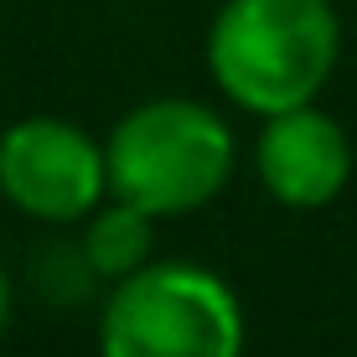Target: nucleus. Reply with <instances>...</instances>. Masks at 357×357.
Returning a JSON list of instances; mask_svg holds the SVG:
<instances>
[{
  "label": "nucleus",
  "instance_id": "obj_1",
  "mask_svg": "<svg viewBox=\"0 0 357 357\" xmlns=\"http://www.w3.org/2000/svg\"><path fill=\"white\" fill-rule=\"evenodd\" d=\"M207 73L243 114L316 104L342 57L331 0H223L207 26Z\"/></svg>",
  "mask_w": 357,
  "mask_h": 357
},
{
  "label": "nucleus",
  "instance_id": "obj_2",
  "mask_svg": "<svg viewBox=\"0 0 357 357\" xmlns=\"http://www.w3.org/2000/svg\"><path fill=\"white\" fill-rule=\"evenodd\" d=\"M109 161V197L145 207L151 218H187L202 213L233 181L238 140L228 119L207 109L202 98H145L104 140Z\"/></svg>",
  "mask_w": 357,
  "mask_h": 357
},
{
  "label": "nucleus",
  "instance_id": "obj_3",
  "mask_svg": "<svg viewBox=\"0 0 357 357\" xmlns=\"http://www.w3.org/2000/svg\"><path fill=\"white\" fill-rule=\"evenodd\" d=\"M243 342L233 285L187 259H151L114 280L98 316V357H243Z\"/></svg>",
  "mask_w": 357,
  "mask_h": 357
},
{
  "label": "nucleus",
  "instance_id": "obj_4",
  "mask_svg": "<svg viewBox=\"0 0 357 357\" xmlns=\"http://www.w3.org/2000/svg\"><path fill=\"white\" fill-rule=\"evenodd\" d=\"M0 197L47 228L83 223L109 197L104 140L63 114H26L0 130Z\"/></svg>",
  "mask_w": 357,
  "mask_h": 357
},
{
  "label": "nucleus",
  "instance_id": "obj_5",
  "mask_svg": "<svg viewBox=\"0 0 357 357\" xmlns=\"http://www.w3.org/2000/svg\"><path fill=\"white\" fill-rule=\"evenodd\" d=\"M254 176L290 213H316L337 202L352 176L347 130L316 104L269 114L254 135Z\"/></svg>",
  "mask_w": 357,
  "mask_h": 357
},
{
  "label": "nucleus",
  "instance_id": "obj_6",
  "mask_svg": "<svg viewBox=\"0 0 357 357\" xmlns=\"http://www.w3.org/2000/svg\"><path fill=\"white\" fill-rule=\"evenodd\" d=\"M155 223L145 207L125 202V197H104L89 218H83V259L98 280H130L135 269L155 259Z\"/></svg>",
  "mask_w": 357,
  "mask_h": 357
},
{
  "label": "nucleus",
  "instance_id": "obj_7",
  "mask_svg": "<svg viewBox=\"0 0 357 357\" xmlns=\"http://www.w3.org/2000/svg\"><path fill=\"white\" fill-rule=\"evenodd\" d=\"M6 321H10V275L0 264V331H6Z\"/></svg>",
  "mask_w": 357,
  "mask_h": 357
}]
</instances>
